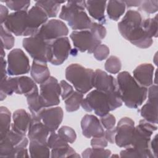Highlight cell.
<instances>
[{
  "instance_id": "obj_20",
  "label": "cell",
  "mask_w": 158,
  "mask_h": 158,
  "mask_svg": "<svg viewBox=\"0 0 158 158\" xmlns=\"http://www.w3.org/2000/svg\"><path fill=\"white\" fill-rule=\"evenodd\" d=\"M82 134L87 138L101 137L104 135V130L100 120L94 115L86 114L81 120Z\"/></svg>"
},
{
  "instance_id": "obj_21",
  "label": "cell",
  "mask_w": 158,
  "mask_h": 158,
  "mask_svg": "<svg viewBox=\"0 0 158 158\" xmlns=\"http://www.w3.org/2000/svg\"><path fill=\"white\" fill-rule=\"evenodd\" d=\"M49 133L50 131L41 120L31 118L27 134L30 141L47 144Z\"/></svg>"
},
{
  "instance_id": "obj_2",
  "label": "cell",
  "mask_w": 158,
  "mask_h": 158,
  "mask_svg": "<svg viewBox=\"0 0 158 158\" xmlns=\"http://www.w3.org/2000/svg\"><path fill=\"white\" fill-rule=\"evenodd\" d=\"M122 101L119 93L107 94L98 89L89 93L81 103V107L86 112L94 110V113L102 117L122 106Z\"/></svg>"
},
{
  "instance_id": "obj_7",
  "label": "cell",
  "mask_w": 158,
  "mask_h": 158,
  "mask_svg": "<svg viewBox=\"0 0 158 158\" xmlns=\"http://www.w3.org/2000/svg\"><path fill=\"white\" fill-rule=\"evenodd\" d=\"M0 157L17 158L19 151L27 148L28 139L26 136L17 133L11 129L0 139Z\"/></svg>"
},
{
  "instance_id": "obj_30",
  "label": "cell",
  "mask_w": 158,
  "mask_h": 158,
  "mask_svg": "<svg viewBox=\"0 0 158 158\" xmlns=\"http://www.w3.org/2000/svg\"><path fill=\"white\" fill-rule=\"evenodd\" d=\"M65 1H37L36 5L41 7L49 18L56 17L59 11L60 4Z\"/></svg>"
},
{
  "instance_id": "obj_1",
  "label": "cell",
  "mask_w": 158,
  "mask_h": 158,
  "mask_svg": "<svg viewBox=\"0 0 158 158\" xmlns=\"http://www.w3.org/2000/svg\"><path fill=\"white\" fill-rule=\"evenodd\" d=\"M143 18L141 14L135 10H128L122 20L118 23V29L121 35L135 46L146 49L153 43L143 28Z\"/></svg>"
},
{
  "instance_id": "obj_17",
  "label": "cell",
  "mask_w": 158,
  "mask_h": 158,
  "mask_svg": "<svg viewBox=\"0 0 158 158\" xmlns=\"http://www.w3.org/2000/svg\"><path fill=\"white\" fill-rule=\"evenodd\" d=\"M27 14L25 10L10 13L3 23L4 28L15 36H23L27 27Z\"/></svg>"
},
{
  "instance_id": "obj_49",
  "label": "cell",
  "mask_w": 158,
  "mask_h": 158,
  "mask_svg": "<svg viewBox=\"0 0 158 158\" xmlns=\"http://www.w3.org/2000/svg\"><path fill=\"white\" fill-rule=\"evenodd\" d=\"M9 11L7 8L3 6L2 4H0V21L1 25H3L4 22L6 21L7 17L9 15Z\"/></svg>"
},
{
  "instance_id": "obj_50",
  "label": "cell",
  "mask_w": 158,
  "mask_h": 158,
  "mask_svg": "<svg viewBox=\"0 0 158 158\" xmlns=\"http://www.w3.org/2000/svg\"><path fill=\"white\" fill-rule=\"evenodd\" d=\"M1 80L7 78V70L6 69V66L7 65V62L4 59V57H1Z\"/></svg>"
},
{
  "instance_id": "obj_53",
  "label": "cell",
  "mask_w": 158,
  "mask_h": 158,
  "mask_svg": "<svg viewBox=\"0 0 158 158\" xmlns=\"http://www.w3.org/2000/svg\"><path fill=\"white\" fill-rule=\"evenodd\" d=\"M111 157H118L119 156H118V155H113V156H110Z\"/></svg>"
},
{
  "instance_id": "obj_8",
  "label": "cell",
  "mask_w": 158,
  "mask_h": 158,
  "mask_svg": "<svg viewBox=\"0 0 158 158\" xmlns=\"http://www.w3.org/2000/svg\"><path fill=\"white\" fill-rule=\"evenodd\" d=\"M50 42L46 41L36 36H32L24 38L22 41V46L33 60L47 63L49 62Z\"/></svg>"
},
{
  "instance_id": "obj_37",
  "label": "cell",
  "mask_w": 158,
  "mask_h": 158,
  "mask_svg": "<svg viewBox=\"0 0 158 158\" xmlns=\"http://www.w3.org/2000/svg\"><path fill=\"white\" fill-rule=\"evenodd\" d=\"M47 144L51 149H59L69 146V144L55 132L50 133V135L48 138Z\"/></svg>"
},
{
  "instance_id": "obj_6",
  "label": "cell",
  "mask_w": 158,
  "mask_h": 158,
  "mask_svg": "<svg viewBox=\"0 0 158 158\" xmlns=\"http://www.w3.org/2000/svg\"><path fill=\"white\" fill-rule=\"evenodd\" d=\"M94 71L78 64H72L65 69L66 79L70 82L77 91L86 94L93 88Z\"/></svg>"
},
{
  "instance_id": "obj_11",
  "label": "cell",
  "mask_w": 158,
  "mask_h": 158,
  "mask_svg": "<svg viewBox=\"0 0 158 158\" xmlns=\"http://www.w3.org/2000/svg\"><path fill=\"white\" fill-rule=\"evenodd\" d=\"M69 28L62 20L51 19L43 24L34 35L46 41H52L59 38L66 36Z\"/></svg>"
},
{
  "instance_id": "obj_24",
  "label": "cell",
  "mask_w": 158,
  "mask_h": 158,
  "mask_svg": "<svg viewBox=\"0 0 158 158\" xmlns=\"http://www.w3.org/2000/svg\"><path fill=\"white\" fill-rule=\"evenodd\" d=\"M106 1H86V9L90 16L93 19L102 23H105L106 20L104 12L106 7Z\"/></svg>"
},
{
  "instance_id": "obj_12",
  "label": "cell",
  "mask_w": 158,
  "mask_h": 158,
  "mask_svg": "<svg viewBox=\"0 0 158 158\" xmlns=\"http://www.w3.org/2000/svg\"><path fill=\"white\" fill-rule=\"evenodd\" d=\"M70 37L75 48L81 52L87 51L89 54L93 53L101 44V41L96 39L89 30L73 31Z\"/></svg>"
},
{
  "instance_id": "obj_35",
  "label": "cell",
  "mask_w": 158,
  "mask_h": 158,
  "mask_svg": "<svg viewBox=\"0 0 158 158\" xmlns=\"http://www.w3.org/2000/svg\"><path fill=\"white\" fill-rule=\"evenodd\" d=\"M143 28L149 36L157 37V15L153 18H148L143 20Z\"/></svg>"
},
{
  "instance_id": "obj_19",
  "label": "cell",
  "mask_w": 158,
  "mask_h": 158,
  "mask_svg": "<svg viewBox=\"0 0 158 158\" xmlns=\"http://www.w3.org/2000/svg\"><path fill=\"white\" fill-rule=\"evenodd\" d=\"M93 87L99 91L107 94H110L118 91L117 80L112 75L100 69L94 71L93 80Z\"/></svg>"
},
{
  "instance_id": "obj_10",
  "label": "cell",
  "mask_w": 158,
  "mask_h": 158,
  "mask_svg": "<svg viewBox=\"0 0 158 158\" xmlns=\"http://www.w3.org/2000/svg\"><path fill=\"white\" fill-rule=\"evenodd\" d=\"M7 73L11 76L28 73L31 69L29 59L21 49L11 50L7 55Z\"/></svg>"
},
{
  "instance_id": "obj_9",
  "label": "cell",
  "mask_w": 158,
  "mask_h": 158,
  "mask_svg": "<svg viewBox=\"0 0 158 158\" xmlns=\"http://www.w3.org/2000/svg\"><path fill=\"white\" fill-rule=\"evenodd\" d=\"M40 99L43 107H51L60 103L61 88L57 80L51 76L47 80L40 84Z\"/></svg>"
},
{
  "instance_id": "obj_51",
  "label": "cell",
  "mask_w": 158,
  "mask_h": 158,
  "mask_svg": "<svg viewBox=\"0 0 158 158\" xmlns=\"http://www.w3.org/2000/svg\"><path fill=\"white\" fill-rule=\"evenodd\" d=\"M126 7L128 8L131 7H139L142 1H123Z\"/></svg>"
},
{
  "instance_id": "obj_34",
  "label": "cell",
  "mask_w": 158,
  "mask_h": 158,
  "mask_svg": "<svg viewBox=\"0 0 158 158\" xmlns=\"http://www.w3.org/2000/svg\"><path fill=\"white\" fill-rule=\"evenodd\" d=\"M81 156L84 158H107L111 156V151L104 148H87L84 151H83Z\"/></svg>"
},
{
  "instance_id": "obj_31",
  "label": "cell",
  "mask_w": 158,
  "mask_h": 158,
  "mask_svg": "<svg viewBox=\"0 0 158 158\" xmlns=\"http://www.w3.org/2000/svg\"><path fill=\"white\" fill-rule=\"evenodd\" d=\"M17 89V83L16 77L6 78L1 80V101H3L7 96L12 95L14 93H16Z\"/></svg>"
},
{
  "instance_id": "obj_3",
  "label": "cell",
  "mask_w": 158,
  "mask_h": 158,
  "mask_svg": "<svg viewBox=\"0 0 158 158\" xmlns=\"http://www.w3.org/2000/svg\"><path fill=\"white\" fill-rule=\"evenodd\" d=\"M117 81L122 102L131 109H136L142 105L148 96V89L139 85L127 71L119 73Z\"/></svg>"
},
{
  "instance_id": "obj_18",
  "label": "cell",
  "mask_w": 158,
  "mask_h": 158,
  "mask_svg": "<svg viewBox=\"0 0 158 158\" xmlns=\"http://www.w3.org/2000/svg\"><path fill=\"white\" fill-rule=\"evenodd\" d=\"M39 117L50 133L55 132L62 122L64 112L60 107L44 108L39 114Z\"/></svg>"
},
{
  "instance_id": "obj_46",
  "label": "cell",
  "mask_w": 158,
  "mask_h": 158,
  "mask_svg": "<svg viewBox=\"0 0 158 158\" xmlns=\"http://www.w3.org/2000/svg\"><path fill=\"white\" fill-rule=\"evenodd\" d=\"M108 145V141L104 136L93 138L91 140V146L94 148H105Z\"/></svg>"
},
{
  "instance_id": "obj_43",
  "label": "cell",
  "mask_w": 158,
  "mask_h": 158,
  "mask_svg": "<svg viewBox=\"0 0 158 158\" xmlns=\"http://www.w3.org/2000/svg\"><path fill=\"white\" fill-rule=\"evenodd\" d=\"M110 51L108 46L106 44H100L93 52V56L95 59L99 61H102L107 58Z\"/></svg>"
},
{
  "instance_id": "obj_42",
  "label": "cell",
  "mask_w": 158,
  "mask_h": 158,
  "mask_svg": "<svg viewBox=\"0 0 158 158\" xmlns=\"http://www.w3.org/2000/svg\"><path fill=\"white\" fill-rule=\"evenodd\" d=\"M139 10L148 14H154L158 10V1H142Z\"/></svg>"
},
{
  "instance_id": "obj_33",
  "label": "cell",
  "mask_w": 158,
  "mask_h": 158,
  "mask_svg": "<svg viewBox=\"0 0 158 158\" xmlns=\"http://www.w3.org/2000/svg\"><path fill=\"white\" fill-rule=\"evenodd\" d=\"M83 99V94L74 91L65 101V110L69 112L77 111L79 109L82 100Z\"/></svg>"
},
{
  "instance_id": "obj_23",
  "label": "cell",
  "mask_w": 158,
  "mask_h": 158,
  "mask_svg": "<svg viewBox=\"0 0 158 158\" xmlns=\"http://www.w3.org/2000/svg\"><path fill=\"white\" fill-rule=\"evenodd\" d=\"M154 70L151 64H141L133 70V78L139 85L147 88L152 85Z\"/></svg>"
},
{
  "instance_id": "obj_28",
  "label": "cell",
  "mask_w": 158,
  "mask_h": 158,
  "mask_svg": "<svg viewBox=\"0 0 158 158\" xmlns=\"http://www.w3.org/2000/svg\"><path fill=\"white\" fill-rule=\"evenodd\" d=\"M106 7L108 17L114 21H117L120 18L126 9V5L123 1H109Z\"/></svg>"
},
{
  "instance_id": "obj_40",
  "label": "cell",
  "mask_w": 158,
  "mask_h": 158,
  "mask_svg": "<svg viewBox=\"0 0 158 158\" xmlns=\"http://www.w3.org/2000/svg\"><path fill=\"white\" fill-rule=\"evenodd\" d=\"M7 7L12 10L27 11L30 4V1H4Z\"/></svg>"
},
{
  "instance_id": "obj_29",
  "label": "cell",
  "mask_w": 158,
  "mask_h": 158,
  "mask_svg": "<svg viewBox=\"0 0 158 158\" xmlns=\"http://www.w3.org/2000/svg\"><path fill=\"white\" fill-rule=\"evenodd\" d=\"M30 156L31 157H49L51 152L50 148L47 144L30 141L29 144Z\"/></svg>"
},
{
  "instance_id": "obj_4",
  "label": "cell",
  "mask_w": 158,
  "mask_h": 158,
  "mask_svg": "<svg viewBox=\"0 0 158 158\" xmlns=\"http://www.w3.org/2000/svg\"><path fill=\"white\" fill-rule=\"evenodd\" d=\"M86 1H69L63 5L59 18L67 22L69 27L76 31L89 30L92 22L86 13Z\"/></svg>"
},
{
  "instance_id": "obj_45",
  "label": "cell",
  "mask_w": 158,
  "mask_h": 158,
  "mask_svg": "<svg viewBox=\"0 0 158 158\" xmlns=\"http://www.w3.org/2000/svg\"><path fill=\"white\" fill-rule=\"evenodd\" d=\"M59 84L61 88V98L63 100H65L73 93V88L65 80H61Z\"/></svg>"
},
{
  "instance_id": "obj_25",
  "label": "cell",
  "mask_w": 158,
  "mask_h": 158,
  "mask_svg": "<svg viewBox=\"0 0 158 158\" xmlns=\"http://www.w3.org/2000/svg\"><path fill=\"white\" fill-rule=\"evenodd\" d=\"M30 75L32 79L38 84L44 82L51 77L47 63L33 60L30 69Z\"/></svg>"
},
{
  "instance_id": "obj_39",
  "label": "cell",
  "mask_w": 158,
  "mask_h": 158,
  "mask_svg": "<svg viewBox=\"0 0 158 158\" xmlns=\"http://www.w3.org/2000/svg\"><path fill=\"white\" fill-rule=\"evenodd\" d=\"M59 136L67 143H73L75 141L77 135L75 130L68 126H62L57 130Z\"/></svg>"
},
{
  "instance_id": "obj_38",
  "label": "cell",
  "mask_w": 158,
  "mask_h": 158,
  "mask_svg": "<svg viewBox=\"0 0 158 158\" xmlns=\"http://www.w3.org/2000/svg\"><path fill=\"white\" fill-rule=\"evenodd\" d=\"M15 39L10 32L7 30L3 25H1V43L5 49L9 50L14 45Z\"/></svg>"
},
{
  "instance_id": "obj_44",
  "label": "cell",
  "mask_w": 158,
  "mask_h": 158,
  "mask_svg": "<svg viewBox=\"0 0 158 158\" xmlns=\"http://www.w3.org/2000/svg\"><path fill=\"white\" fill-rule=\"evenodd\" d=\"M100 122L104 128H106V130H109L115 127L116 119L112 114L109 113L104 116L101 117Z\"/></svg>"
},
{
  "instance_id": "obj_14",
  "label": "cell",
  "mask_w": 158,
  "mask_h": 158,
  "mask_svg": "<svg viewBox=\"0 0 158 158\" xmlns=\"http://www.w3.org/2000/svg\"><path fill=\"white\" fill-rule=\"evenodd\" d=\"M135 122L129 117H123L118 122L116 128L115 143L120 148L130 146L135 130Z\"/></svg>"
},
{
  "instance_id": "obj_47",
  "label": "cell",
  "mask_w": 158,
  "mask_h": 158,
  "mask_svg": "<svg viewBox=\"0 0 158 158\" xmlns=\"http://www.w3.org/2000/svg\"><path fill=\"white\" fill-rule=\"evenodd\" d=\"M116 134V128L114 127L113 128L106 130L104 131V137L110 144H113L115 143V136Z\"/></svg>"
},
{
  "instance_id": "obj_32",
  "label": "cell",
  "mask_w": 158,
  "mask_h": 158,
  "mask_svg": "<svg viewBox=\"0 0 158 158\" xmlns=\"http://www.w3.org/2000/svg\"><path fill=\"white\" fill-rule=\"evenodd\" d=\"M11 114L9 109L4 107H0V139L3 138L10 131L11 127Z\"/></svg>"
},
{
  "instance_id": "obj_48",
  "label": "cell",
  "mask_w": 158,
  "mask_h": 158,
  "mask_svg": "<svg viewBox=\"0 0 158 158\" xmlns=\"http://www.w3.org/2000/svg\"><path fill=\"white\" fill-rule=\"evenodd\" d=\"M157 139H158V136L157 135H156L153 138L152 140L150 141V145L149 148L152 152V154L153 155V157L154 158H157L158 157V153H157Z\"/></svg>"
},
{
  "instance_id": "obj_13",
  "label": "cell",
  "mask_w": 158,
  "mask_h": 158,
  "mask_svg": "<svg viewBox=\"0 0 158 158\" xmlns=\"http://www.w3.org/2000/svg\"><path fill=\"white\" fill-rule=\"evenodd\" d=\"M70 51L69 39L66 36L51 41L49 62L54 65H61L68 58Z\"/></svg>"
},
{
  "instance_id": "obj_41",
  "label": "cell",
  "mask_w": 158,
  "mask_h": 158,
  "mask_svg": "<svg viewBox=\"0 0 158 158\" xmlns=\"http://www.w3.org/2000/svg\"><path fill=\"white\" fill-rule=\"evenodd\" d=\"M89 30L94 36L98 40L102 41V40L104 39L106 36V29L102 24L92 22Z\"/></svg>"
},
{
  "instance_id": "obj_26",
  "label": "cell",
  "mask_w": 158,
  "mask_h": 158,
  "mask_svg": "<svg viewBox=\"0 0 158 158\" xmlns=\"http://www.w3.org/2000/svg\"><path fill=\"white\" fill-rule=\"evenodd\" d=\"M26 98L31 117L41 120L39 117V114L44 107H43L40 101L38 88L34 90L32 93L26 96Z\"/></svg>"
},
{
  "instance_id": "obj_52",
  "label": "cell",
  "mask_w": 158,
  "mask_h": 158,
  "mask_svg": "<svg viewBox=\"0 0 158 158\" xmlns=\"http://www.w3.org/2000/svg\"><path fill=\"white\" fill-rule=\"evenodd\" d=\"M70 54H71V55L73 56H77V49L75 48V49H71L70 52Z\"/></svg>"
},
{
  "instance_id": "obj_5",
  "label": "cell",
  "mask_w": 158,
  "mask_h": 158,
  "mask_svg": "<svg viewBox=\"0 0 158 158\" xmlns=\"http://www.w3.org/2000/svg\"><path fill=\"white\" fill-rule=\"evenodd\" d=\"M157 129L156 124L143 119L135 127L130 147L137 152L139 158H152L153 155L149 145L151 137L153 132ZM129 146V147H130Z\"/></svg>"
},
{
  "instance_id": "obj_22",
  "label": "cell",
  "mask_w": 158,
  "mask_h": 158,
  "mask_svg": "<svg viewBox=\"0 0 158 158\" xmlns=\"http://www.w3.org/2000/svg\"><path fill=\"white\" fill-rule=\"evenodd\" d=\"M31 120V114L24 109H18L13 113V122L11 124L10 129L17 133L26 136L27 133H28Z\"/></svg>"
},
{
  "instance_id": "obj_27",
  "label": "cell",
  "mask_w": 158,
  "mask_h": 158,
  "mask_svg": "<svg viewBox=\"0 0 158 158\" xmlns=\"http://www.w3.org/2000/svg\"><path fill=\"white\" fill-rule=\"evenodd\" d=\"M17 89L16 94H23L27 96L34 90L38 88L36 82L31 78L27 76L17 77Z\"/></svg>"
},
{
  "instance_id": "obj_15",
  "label": "cell",
  "mask_w": 158,
  "mask_h": 158,
  "mask_svg": "<svg viewBox=\"0 0 158 158\" xmlns=\"http://www.w3.org/2000/svg\"><path fill=\"white\" fill-rule=\"evenodd\" d=\"M48 16L44 10L37 5L33 6L27 14V27L24 36H34L40 28L48 22Z\"/></svg>"
},
{
  "instance_id": "obj_16",
  "label": "cell",
  "mask_w": 158,
  "mask_h": 158,
  "mask_svg": "<svg viewBox=\"0 0 158 158\" xmlns=\"http://www.w3.org/2000/svg\"><path fill=\"white\" fill-rule=\"evenodd\" d=\"M148 100L140 109V114L144 120L157 124L158 87L157 85L150 86L148 89Z\"/></svg>"
},
{
  "instance_id": "obj_36",
  "label": "cell",
  "mask_w": 158,
  "mask_h": 158,
  "mask_svg": "<svg viewBox=\"0 0 158 158\" xmlns=\"http://www.w3.org/2000/svg\"><path fill=\"white\" fill-rule=\"evenodd\" d=\"M104 68L107 72L112 74L118 73L122 68V62L116 56H111L106 61Z\"/></svg>"
}]
</instances>
